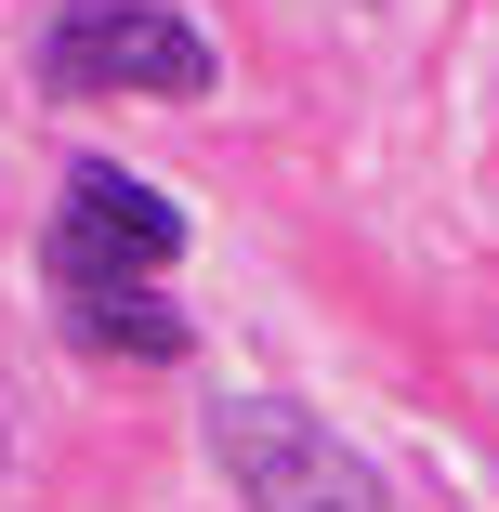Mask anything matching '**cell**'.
<instances>
[{"label":"cell","instance_id":"4","mask_svg":"<svg viewBox=\"0 0 499 512\" xmlns=\"http://www.w3.org/2000/svg\"><path fill=\"white\" fill-rule=\"evenodd\" d=\"M66 342H79V355H145V368H171V355H184V316H171L145 276H92V289H66Z\"/></svg>","mask_w":499,"mask_h":512},{"label":"cell","instance_id":"3","mask_svg":"<svg viewBox=\"0 0 499 512\" xmlns=\"http://www.w3.org/2000/svg\"><path fill=\"white\" fill-rule=\"evenodd\" d=\"M184 250V211L158 184H132V171H106V158H79L66 171V211H53V289H92V276H158Z\"/></svg>","mask_w":499,"mask_h":512},{"label":"cell","instance_id":"2","mask_svg":"<svg viewBox=\"0 0 499 512\" xmlns=\"http://www.w3.org/2000/svg\"><path fill=\"white\" fill-rule=\"evenodd\" d=\"M40 79L53 92H211V40L158 0H66L53 40H40Z\"/></svg>","mask_w":499,"mask_h":512},{"label":"cell","instance_id":"1","mask_svg":"<svg viewBox=\"0 0 499 512\" xmlns=\"http://www.w3.org/2000/svg\"><path fill=\"white\" fill-rule=\"evenodd\" d=\"M211 460L237 512H394V486L289 394H211Z\"/></svg>","mask_w":499,"mask_h":512}]
</instances>
